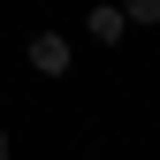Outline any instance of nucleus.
<instances>
[{"label":"nucleus","instance_id":"nucleus-2","mask_svg":"<svg viewBox=\"0 0 160 160\" xmlns=\"http://www.w3.org/2000/svg\"><path fill=\"white\" fill-rule=\"evenodd\" d=\"M84 31L99 38V46H122V38H130V15H122V0H99V8L84 15Z\"/></svg>","mask_w":160,"mask_h":160},{"label":"nucleus","instance_id":"nucleus-4","mask_svg":"<svg viewBox=\"0 0 160 160\" xmlns=\"http://www.w3.org/2000/svg\"><path fill=\"white\" fill-rule=\"evenodd\" d=\"M0 160H8V130H0Z\"/></svg>","mask_w":160,"mask_h":160},{"label":"nucleus","instance_id":"nucleus-3","mask_svg":"<svg viewBox=\"0 0 160 160\" xmlns=\"http://www.w3.org/2000/svg\"><path fill=\"white\" fill-rule=\"evenodd\" d=\"M122 15H130V31H152L160 23V0H122Z\"/></svg>","mask_w":160,"mask_h":160},{"label":"nucleus","instance_id":"nucleus-1","mask_svg":"<svg viewBox=\"0 0 160 160\" xmlns=\"http://www.w3.org/2000/svg\"><path fill=\"white\" fill-rule=\"evenodd\" d=\"M69 61H76V46L61 31H31V69L38 76H69Z\"/></svg>","mask_w":160,"mask_h":160}]
</instances>
